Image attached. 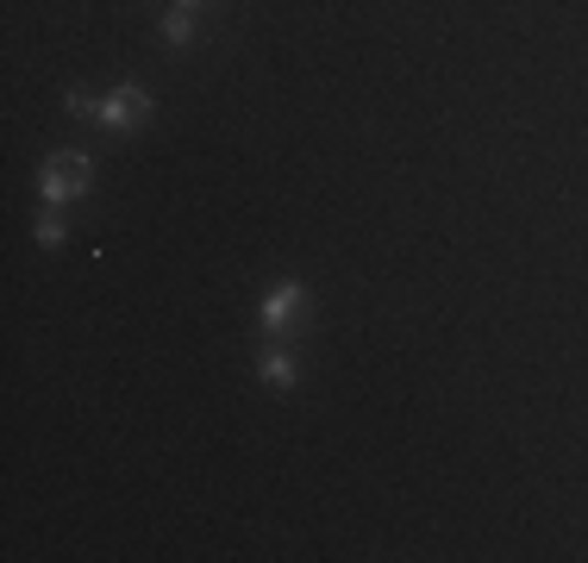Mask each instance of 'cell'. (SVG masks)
<instances>
[{
  "label": "cell",
  "mask_w": 588,
  "mask_h": 563,
  "mask_svg": "<svg viewBox=\"0 0 588 563\" xmlns=\"http://www.w3.org/2000/svg\"><path fill=\"white\" fill-rule=\"evenodd\" d=\"M69 113L76 119H100V126H113V132H132L138 119H151V95L144 88H113L107 100H88V95H69Z\"/></svg>",
  "instance_id": "6da1fadb"
},
{
  "label": "cell",
  "mask_w": 588,
  "mask_h": 563,
  "mask_svg": "<svg viewBox=\"0 0 588 563\" xmlns=\"http://www.w3.org/2000/svg\"><path fill=\"white\" fill-rule=\"evenodd\" d=\"M88 156L81 151H63V156H51V163H44V175H39V188H44V201H51V207H63V201H76L81 188H88Z\"/></svg>",
  "instance_id": "7a4b0ae2"
},
{
  "label": "cell",
  "mask_w": 588,
  "mask_h": 563,
  "mask_svg": "<svg viewBox=\"0 0 588 563\" xmlns=\"http://www.w3.org/2000/svg\"><path fill=\"white\" fill-rule=\"evenodd\" d=\"M294 313H301V282H275V289L263 294V326L282 332V326L294 320Z\"/></svg>",
  "instance_id": "3957f363"
},
{
  "label": "cell",
  "mask_w": 588,
  "mask_h": 563,
  "mask_svg": "<svg viewBox=\"0 0 588 563\" xmlns=\"http://www.w3.org/2000/svg\"><path fill=\"white\" fill-rule=\"evenodd\" d=\"M263 382H275V389H288V382H294V357L270 350V357H263Z\"/></svg>",
  "instance_id": "277c9868"
},
{
  "label": "cell",
  "mask_w": 588,
  "mask_h": 563,
  "mask_svg": "<svg viewBox=\"0 0 588 563\" xmlns=\"http://www.w3.org/2000/svg\"><path fill=\"white\" fill-rule=\"evenodd\" d=\"M163 32H170V44H188V39H195V7H176Z\"/></svg>",
  "instance_id": "5b68a950"
},
{
  "label": "cell",
  "mask_w": 588,
  "mask_h": 563,
  "mask_svg": "<svg viewBox=\"0 0 588 563\" xmlns=\"http://www.w3.org/2000/svg\"><path fill=\"white\" fill-rule=\"evenodd\" d=\"M39 245H63V219H57V214L39 219Z\"/></svg>",
  "instance_id": "8992f818"
},
{
  "label": "cell",
  "mask_w": 588,
  "mask_h": 563,
  "mask_svg": "<svg viewBox=\"0 0 588 563\" xmlns=\"http://www.w3.org/2000/svg\"><path fill=\"white\" fill-rule=\"evenodd\" d=\"M182 7H195V0H182Z\"/></svg>",
  "instance_id": "52a82bcc"
}]
</instances>
